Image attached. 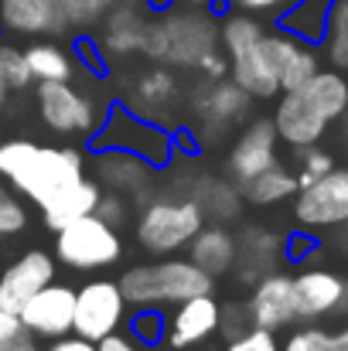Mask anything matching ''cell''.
<instances>
[{"label": "cell", "instance_id": "cell-1", "mask_svg": "<svg viewBox=\"0 0 348 351\" xmlns=\"http://www.w3.org/2000/svg\"><path fill=\"white\" fill-rule=\"evenodd\" d=\"M0 178L34 208L48 212L79 188L86 154L79 147H45L27 136L0 140Z\"/></svg>", "mask_w": 348, "mask_h": 351}, {"label": "cell", "instance_id": "cell-2", "mask_svg": "<svg viewBox=\"0 0 348 351\" xmlns=\"http://www.w3.org/2000/svg\"><path fill=\"white\" fill-rule=\"evenodd\" d=\"M348 113V79L338 69H318L301 89L280 93L273 106V126L280 143L304 150L325 140L328 126Z\"/></svg>", "mask_w": 348, "mask_h": 351}, {"label": "cell", "instance_id": "cell-3", "mask_svg": "<svg viewBox=\"0 0 348 351\" xmlns=\"http://www.w3.org/2000/svg\"><path fill=\"white\" fill-rule=\"evenodd\" d=\"M219 45V24L205 7H171L147 21L143 55L167 69H195L205 51Z\"/></svg>", "mask_w": 348, "mask_h": 351}, {"label": "cell", "instance_id": "cell-4", "mask_svg": "<svg viewBox=\"0 0 348 351\" xmlns=\"http://www.w3.org/2000/svg\"><path fill=\"white\" fill-rule=\"evenodd\" d=\"M130 307H167L195 293H212L216 280L188 256H164L161 263H137L116 280Z\"/></svg>", "mask_w": 348, "mask_h": 351}, {"label": "cell", "instance_id": "cell-5", "mask_svg": "<svg viewBox=\"0 0 348 351\" xmlns=\"http://www.w3.org/2000/svg\"><path fill=\"white\" fill-rule=\"evenodd\" d=\"M263 34L266 27L259 24V17L242 14V10H229L219 24V45L229 58V79L239 89H246L253 99H277L280 82L266 58Z\"/></svg>", "mask_w": 348, "mask_h": 351}, {"label": "cell", "instance_id": "cell-6", "mask_svg": "<svg viewBox=\"0 0 348 351\" xmlns=\"http://www.w3.org/2000/svg\"><path fill=\"white\" fill-rule=\"evenodd\" d=\"M89 147L133 154V157H140L143 164H150L157 171L178 154V136L164 123H154V119L133 113L130 106L116 103V106L106 110V117L100 123L96 136L89 140Z\"/></svg>", "mask_w": 348, "mask_h": 351}, {"label": "cell", "instance_id": "cell-7", "mask_svg": "<svg viewBox=\"0 0 348 351\" xmlns=\"http://www.w3.org/2000/svg\"><path fill=\"white\" fill-rule=\"evenodd\" d=\"M205 226V212L195 198H178V195H161L150 198L140 215H137V242L150 256H178L188 249L195 232Z\"/></svg>", "mask_w": 348, "mask_h": 351}, {"label": "cell", "instance_id": "cell-8", "mask_svg": "<svg viewBox=\"0 0 348 351\" xmlns=\"http://www.w3.org/2000/svg\"><path fill=\"white\" fill-rule=\"evenodd\" d=\"M55 259L76 273L110 269L123 259V235L96 212L55 229Z\"/></svg>", "mask_w": 348, "mask_h": 351}, {"label": "cell", "instance_id": "cell-9", "mask_svg": "<svg viewBox=\"0 0 348 351\" xmlns=\"http://www.w3.org/2000/svg\"><path fill=\"white\" fill-rule=\"evenodd\" d=\"M34 99H38L41 123L58 136L89 143L103 123V110H100L96 96H89L86 89H76L72 79L69 82H38Z\"/></svg>", "mask_w": 348, "mask_h": 351}, {"label": "cell", "instance_id": "cell-10", "mask_svg": "<svg viewBox=\"0 0 348 351\" xmlns=\"http://www.w3.org/2000/svg\"><path fill=\"white\" fill-rule=\"evenodd\" d=\"M294 202V219L301 229L325 232V229H342L348 226V167H332L318 181L297 188Z\"/></svg>", "mask_w": 348, "mask_h": 351}, {"label": "cell", "instance_id": "cell-11", "mask_svg": "<svg viewBox=\"0 0 348 351\" xmlns=\"http://www.w3.org/2000/svg\"><path fill=\"white\" fill-rule=\"evenodd\" d=\"M126 297L119 290V283L110 276L89 280L76 290V314H72V335L86 338V341H103L106 335H113L126 321Z\"/></svg>", "mask_w": 348, "mask_h": 351}, {"label": "cell", "instance_id": "cell-12", "mask_svg": "<svg viewBox=\"0 0 348 351\" xmlns=\"http://www.w3.org/2000/svg\"><path fill=\"white\" fill-rule=\"evenodd\" d=\"M294 304L297 321H328L348 317V276L328 266H308L294 276Z\"/></svg>", "mask_w": 348, "mask_h": 351}, {"label": "cell", "instance_id": "cell-13", "mask_svg": "<svg viewBox=\"0 0 348 351\" xmlns=\"http://www.w3.org/2000/svg\"><path fill=\"white\" fill-rule=\"evenodd\" d=\"M72 314H76V287L69 283H48L41 287L24 307H21V328L31 338L51 341L62 335H72Z\"/></svg>", "mask_w": 348, "mask_h": 351}, {"label": "cell", "instance_id": "cell-14", "mask_svg": "<svg viewBox=\"0 0 348 351\" xmlns=\"http://www.w3.org/2000/svg\"><path fill=\"white\" fill-rule=\"evenodd\" d=\"M263 48H266V58H270V65L277 72L280 93L301 89L321 69V51L314 48V41H304V38L283 31V27L266 31L263 34Z\"/></svg>", "mask_w": 348, "mask_h": 351}, {"label": "cell", "instance_id": "cell-15", "mask_svg": "<svg viewBox=\"0 0 348 351\" xmlns=\"http://www.w3.org/2000/svg\"><path fill=\"white\" fill-rule=\"evenodd\" d=\"M222 324V304L212 293H195L181 304H174V311L167 314V345L174 351H188L195 345H205L209 338L219 335Z\"/></svg>", "mask_w": 348, "mask_h": 351}, {"label": "cell", "instance_id": "cell-16", "mask_svg": "<svg viewBox=\"0 0 348 351\" xmlns=\"http://www.w3.org/2000/svg\"><path fill=\"white\" fill-rule=\"evenodd\" d=\"M55 269H58V259L45 249H27L21 252L14 263L3 266L0 273V307L10 311V314H21V307L55 280Z\"/></svg>", "mask_w": 348, "mask_h": 351}, {"label": "cell", "instance_id": "cell-17", "mask_svg": "<svg viewBox=\"0 0 348 351\" xmlns=\"http://www.w3.org/2000/svg\"><path fill=\"white\" fill-rule=\"evenodd\" d=\"M277 150H280V136H277L273 119H249L229 147V157H226L229 178L235 184L256 178L259 171L277 164V157H280Z\"/></svg>", "mask_w": 348, "mask_h": 351}, {"label": "cell", "instance_id": "cell-18", "mask_svg": "<svg viewBox=\"0 0 348 351\" xmlns=\"http://www.w3.org/2000/svg\"><path fill=\"white\" fill-rule=\"evenodd\" d=\"M249 324L263 331H283L297 321V304H294V276L287 273H263L253 280V293L246 300Z\"/></svg>", "mask_w": 348, "mask_h": 351}, {"label": "cell", "instance_id": "cell-19", "mask_svg": "<svg viewBox=\"0 0 348 351\" xmlns=\"http://www.w3.org/2000/svg\"><path fill=\"white\" fill-rule=\"evenodd\" d=\"M0 27L17 38H62L72 31L62 0H0Z\"/></svg>", "mask_w": 348, "mask_h": 351}, {"label": "cell", "instance_id": "cell-20", "mask_svg": "<svg viewBox=\"0 0 348 351\" xmlns=\"http://www.w3.org/2000/svg\"><path fill=\"white\" fill-rule=\"evenodd\" d=\"M253 103L256 99L246 89H239L232 79H209V86L198 89V96H195V113L202 119V130H212L219 140L235 123L249 117Z\"/></svg>", "mask_w": 348, "mask_h": 351}, {"label": "cell", "instance_id": "cell-21", "mask_svg": "<svg viewBox=\"0 0 348 351\" xmlns=\"http://www.w3.org/2000/svg\"><path fill=\"white\" fill-rule=\"evenodd\" d=\"M181 99V79L174 75V69L167 65H154L147 72H140L130 86V99L123 106H130L133 113L161 123V117H167V110H174Z\"/></svg>", "mask_w": 348, "mask_h": 351}, {"label": "cell", "instance_id": "cell-22", "mask_svg": "<svg viewBox=\"0 0 348 351\" xmlns=\"http://www.w3.org/2000/svg\"><path fill=\"white\" fill-rule=\"evenodd\" d=\"M100 51L103 58H130L143 55V34H147V14L140 3H113L110 14L100 21Z\"/></svg>", "mask_w": 348, "mask_h": 351}, {"label": "cell", "instance_id": "cell-23", "mask_svg": "<svg viewBox=\"0 0 348 351\" xmlns=\"http://www.w3.org/2000/svg\"><path fill=\"white\" fill-rule=\"evenodd\" d=\"M188 259L202 269V273H209L212 280H219V276H229L232 269H235V252H239V245H235V235L222 226V222H205L195 239L188 242Z\"/></svg>", "mask_w": 348, "mask_h": 351}, {"label": "cell", "instance_id": "cell-24", "mask_svg": "<svg viewBox=\"0 0 348 351\" xmlns=\"http://www.w3.org/2000/svg\"><path fill=\"white\" fill-rule=\"evenodd\" d=\"M154 167L143 164L140 157L133 154H119V150H100V160H96V181L100 188L106 184V191L116 195H133L140 188H147Z\"/></svg>", "mask_w": 348, "mask_h": 351}, {"label": "cell", "instance_id": "cell-25", "mask_svg": "<svg viewBox=\"0 0 348 351\" xmlns=\"http://www.w3.org/2000/svg\"><path fill=\"white\" fill-rule=\"evenodd\" d=\"M27 69L34 82H69L76 75V58L69 48H62L55 38H34L24 48Z\"/></svg>", "mask_w": 348, "mask_h": 351}, {"label": "cell", "instance_id": "cell-26", "mask_svg": "<svg viewBox=\"0 0 348 351\" xmlns=\"http://www.w3.org/2000/svg\"><path fill=\"white\" fill-rule=\"evenodd\" d=\"M239 195H242V202H249V205H256V208L283 205V202H290V198L297 195V178H294V171H287V167L277 160L273 167L259 171V174L249 178V181H242V184H239Z\"/></svg>", "mask_w": 348, "mask_h": 351}, {"label": "cell", "instance_id": "cell-27", "mask_svg": "<svg viewBox=\"0 0 348 351\" xmlns=\"http://www.w3.org/2000/svg\"><path fill=\"white\" fill-rule=\"evenodd\" d=\"M318 45H321V55L328 58L332 69L348 72V0H332L328 3Z\"/></svg>", "mask_w": 348, "mask_h": 351}, {"label": "cell", "instance_id": "cell-28", "mask_svg": "<svg viewBox=\"0 0 348 351\" xmlns=\"http://www.w3.org/2000/svg\"><path fill=\"white\" fill-rule=\"evenodd\" d=\"M235 245H239L235 263H246V273H239V276H246V280H259L263 273H270L273 256L280 249L273 235L266 232V229H256V226H249L246 232H239Z\"/></svg>", "mask_w": 348, "mask_h": 351}, {"label": "cell", "instance_id": "cell-29", "mask_svg": "<svg viewBox=\"0 0 348 351\" xmlns=\"http://www.w3.org/2000/svg\"><path fill=\"white\" fill-rule=\"evenodd\" d=\"M100 195H103L100 181H93V178H82V181H79V188H76L72 195H65V198H62L55 208L41 212V219H45V226L55 232V229L69 226L72 219H82V215L96 212V202H100Z\"/></svg>", "mask_w": 348, "mask_h": 351}, {"label": "cell", "instance_id": "cell-30", "mask_svg": "<svg viewBox=\"0 0 348 351\" xmlns=\"http://www.w3.org/2000/svg\"><path fill=\"white\" fill-rule=\"evenodd\" d=\"M130 338L143 348H157L167 338V314L164 307H133V317L123 321Z\"/></svg>", "mask_w": 348, "mask_h": 351}, {"label": "cell", "instance_id": "cell-31", "mask_svg": "<svg viewBox=\"0 0 348 351\" xmlns=\"http://www.w3.org/2000/svg\"><path fill=\"white\" fill-rule=\"evenodd\" d=\"M192 198L202 205L205 215H216L219 222H222V219H232V215L239 212V202H242L239 184L219 181V178H205V191H198V195H192Z\"/></svg>", "mask_w": 348, "mask_h": 351}, {"label": "cell", "instance_id": "cell-32", "mask_svg": "<svg viewBox=\"0 0 348 351\" xmlns=\"http://www.w3.org/2000/svg\"><path fill=\"white\" fill-rule=\"evenodd\" d=\"M280 351H342L338 345V335L314 324V321H304V328H294L283 341Z\"/></svg>", "mask_w": 348, "mask_h": 351}, {"label": "cell", "instance_id": "cell-33", "mask_svg": "<svg viewBox=\"0 0 348 351\" xmlns=\"http://www.w3.org/2000/svg\"><path fill=\"white\" fill-rule=\"evenodd\" d=\"M27 229V208L21 195L0 178V235H17Z\"/></svg>", "mask_w": 348, "mask_h": 351}, {"label": "cell", "instance_id": "cell-34", "mask_svg": "<svg viewBox=\"0 0 348 351\" xmlns=\"http://www.w3.org/2000/svg\"><path fill=\"white\" fill-rule=\"evenodd\" d=\"M0 69H3V79L10 86V93H24L31 89V69H27V58H24V48H14V45H0Z\"/></svg>", "mask_w": 348, "mask_h": 351}, {"label": "cell", "instance_id": "cell-35", "mask_svg": "<svg viewBox=\"0 0 348 351\" xmlns=\"http://www.w3.org/2000/svg\"><path fill=\"white\" fill-rule=\"evenodd\" d=\"M335 167V157L328 154V150H321L318 143L314 147H304V150H297V188H304V184H311V181H318L321 174H328Z\"/></svg>", "mask_w": 348, "mask_h": 351}, {"label": "cell", "instance_id": "cell-36", "mask_svg": "<svg viewBox=\"0 0 348 351\" xmlns=\"http://www.w3.org/2000/svg\"><path fill=\"white\" fill-rule=\"evenodd\" d=\"M113 3L116 0H62L69 24H72V27H82V31L96 27V24L110 14V7H113Z\"/></svg>", "mask_w": 348, "mask_h": 351}, {"label": "cell", "instance_id": "cell-37", "mask_svg": "<svg viewBox=\"0 0 348 351\" xmlns=\"http://www.w3.org/2000/svg\"><path fill=\"white\" fill-rule=\"evenodd\" d=\"M222 351H280V341L273 331H263V328H246L239 335L226 338V348Z\"/></svg>", "mask_w": 348, "mask_h": 351}, {"label": "cell", "instance_id": "cell-38", "mask_svg": "<svg viewBox=\"0 0 348 351\" xmlns=\"http://www.w3.org/2000/svg\"><path fill=\"white\" fill-rule=\"evenodd\" d=\"M96 215L100 219H106L110 226H123L126 222V215H130V208H126V195H116V191H103L100 195V202H96Z\"/></svg>", "mask_w": 348, "mask_h": 351}, {"label": "cell", "instance_id": "cell-39", "mask_svg": "<svg viewBox=\"0 0 348 351\" xmlns=\"http://www.w3.org/2000/svg\"><path fill=\"white\" fill-rule=\"evenodd\" d=\"M195 72H202L205 79H229V58L222 51V45H216L212 51H205L195 65Z\"/></svg>", "mask_w": 348, "mask_h": 351}, {"label": "cell", "instance_id": "cell-40", "mask_svg": "<svg viewBox=\"0 0 348 351\" xmlns=\"http://www.w3.org/2000/svg\"><path fill=\"white\" fill-rule=\"evenodd\" d=\"M226 3L242 14H283L294 0H226Z\"/></svg>", "mask_w": 348, "mask_h": 351}, {"label": "cell", "instance_id": "cell-41", "mask_svg": "<svg viewBox=\"0 0 348 351\" xmlns=\"http://www.w3.org/2000/svg\"><path fill=\"white\" fill-rule=\"evenodd\" d=\"M45 351H96V341H86L79 335H62V338H51Z\"/></svg>", "mask_w": 348, "mask_h": 351}, {"label": "cell", "instance_id": "cell-42", "mask_svg": "<svg viewBox=\"0 0 348 351\" xmlns=\"http://www.w3.org/2000/svg\"><path fill=\"white\" fill-rule=\"evenodd\" d=\"M17 335H24V328H21V317L0 307V348H3L7 341H14Z\"/></svg>", "mask_w": 348, "mask_h": 351}, {"label": "cell", "instance_id": "cell-43", "mask_svg": "<svg viewBox=\"0 0 348 351\" xmlns=\"http://www.w3.org/2000/svg\"><path fill=\"white\" fill-rule=\"evenodd\" d=\"M96 351H140V345H137L130 335L113 331V335H106L103 341H96Z\"/></svg>", "mask_w": 348, "mask_h": 351}, {"label": "cell", "instance_id": "cell-44", "mask_svg": "<svg viewBox=\"0 0 348 351\" xmlns=\"http://www.w3.org/2000/svg\"><path fill=\"white\" fill-rule=\"evenodd\" d=\"M0 351H45V348L38 345V338H31V335L24 331V335H17L14 341H7Z\"/></svg>", "mask_w": 348, "mask_h": 351}, {"label": "cell", "instance_id": "cell-45", "mask_svg": "<svg viewBox=\"0 0 348 351\" xmlns=\"http://www.w3.org/2000/svg\"><path fill=\"white\" fill-rule=\"evenodd\" d=\"M7 96H10V86L3 79V69H0V106H7Z\"/></svg>", "mask_w": 348, "mask_h": 351}, {"label": "cell", "instance_id": "cell-46", "mask_svg": "<svg viewBox=\"0 0 348 351\" xmlns=\"http://www.w3.org/2000/svg\"><path fill=\"white\" fill-rule=\"evenodd\" d=\"M174 3H181V7H212V0H174Z\"/></svg>", "mask_w": 348, "mask_h": 351}, {"label": "cell", "instance_id": "cell-47", "mask_svg": "<svg viewBox=\"0 0 348 351\" xmlns=\"http://www.w3.org/2000/svg\"><path fill=\"white\" fill-rule=\"evenodd\" d=\"M116 3H143V0H116Z\"/></svg>", "mask_w": 348, "mask_h": 351}, {"label": "cell", "instance_id": "cell-48", "mask_svg": "<svg viewBox=\"0 0 348 351\" xmlns=\"http://www.w3.org/2000/svg\"><path fill=\"white\" fill-rule=\"evenodd\" d=\"M345 117H348V113H345Z\"/></svg>", "mask_w": 348, "mask_h": 351}]
</instances>
